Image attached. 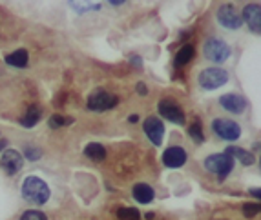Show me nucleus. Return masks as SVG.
<instances>
[{"instance_id": "nucleus-1", "label": "nucleus", "mask_w": 261, "mask_h": 220, "mask_svg": "<svg viewBox=\"0 0 261 220\" xmlns=\"http://www.w3.org/2000/svg\"><path fill=\"white\" fill-rule=\"evenodd\" d=\"M22 197H24V200H28V202L42 206V204H46L49 199V187L42 178L28 177L26 180H24V184H22Z\"/></svg>"}, {"instance_id": "nucleus-2", "label": "nucleus", "mask_w": 261, "mask_h": 220, "mask_svg": "<svg viewBox=\"0 0 261 220\" xmlns=\"http://www.w3.org/2000/svg\"><path fill=\"white\" fill-rule=\"evenodd\" d=\"M203 166H205L206 171L214 173L219 180H225L234 169V159L230 155H226V153H214V155L206 156Z\"/></svg>"}, {"instance_id": "nucleus-3", "label": "nucleus", "mask_w": 261, "mask_h": 220, "mask_svg": "<svg viewBox=\"0 0 261 220\" xmlns=\"http://www.w3.org/2000/svg\"><path fill=\"white\" fill-rule=\"evenodd\" d=\"M203 53H205V58H208L214 64H223V62L228 60V56L232 55V49L223 39L212 37V39L206 40L205 46H203Z\"/></svg>"}, {"instance_id": "nucleus-4", "label": "nucleus", "mask_w": 261, "mask_h": 220, "mask_svg": "<svg viewBox=\"0 0 261 220\" xmlns=\"http://www.w3.org/2000/svg\"><path fill=\"white\" fill-rule=\"evenodd\" d=\"M197 82H199V86L203 89L214 91L228 82V71L221 68H206L199 73Z\"/></svg>"}, {"instance_id": "nucleus-5", "label": "nucleus", "mask_w": 261, "mask_h": 220, "mask_svg": "<svg viewBox=\"0 0 261 220\" xmlns=\"http://www.w3.org/2000/svg\"><path fill=\"white\" fill-rule=\"evenodd\" d=\"M216 20H218L219 26H223L225 29H230V31H238L243 26L241 13L232 4L219 6L218 11H216Z\"/></svg>"}, {"instance_id": "nucleus-6", "label": "nucleus", "mask_w": 261, "mask_h": 220, "mask_svg": "<svg viewBox=\"0 0 261 220\" xmlns=\"http://www.w3.org/2000/svg\"><path fill=\"white\" fill-rule=\"evenodd\" d=\"M212 131L223 140H238L241 137V125L230 118H214Z\"/></svg>"}, {"instance_id": "nucleus-7", "label": "nucleus", "mask_w": 261, "mask_h": 220, "mask_svg": "<svg viewBox=\"0 0 261 220\" xmlns=\"http://www.w3.org/2000/svg\"><path fill=\"white\" fill-rule=\"evenodd\" d=\"M119 104V99L115 95H110L108 91H95L88 97V109L90 111H108Z\"/></svg>"}, {"instance_id": "nucleus-8", "label": "nucleus", "mask_w": 261, "mask_h": 220, "mask_svg": "<svg viewBox=\"0 0 261 220\" xmlns=\"http://www.w3.org/2000/svg\"><path fill=\"white\" fill-rule=\"evenodd\" d=\"M157 109H159V113L163 115V118H166V120H170V122H174V124L185 125V122H187V117H185L183 108H181L179 104H175L174 100H170V99L161 100V102L157 104Z\"/></svg>"}, {"instance_id": "nucleus-9", "label": "nucleus", "mask_w": 261, "mask_h": 220, "mask_svg": "<svg viewBox=\"0 0 261 220\" xmlns=\"http://www.w3.org/2000/svg\"><path fill=\"white\" fill-rule=\"evenodd\" d=\"M144 135L150 138V142L153 146H161L163 144V137H165V124H163L161 118L157 117H148L143 124Z\"/></svg>"}, {"instance_id": "nucleus-10", "label": "nucleus", "mask_w": 261, "mask_h": 220, "mask_svg": "<svg viewBox=\"0 0 261 220\" xmlns=\"http://www.w3.org/2000/svg\"><path fill=\"white\" fill-rule=\"evenodd\" d=\"M241 18L247 24V27L252 33H261V6L259 4H247L243 8Z\"/></svg>"}, {"instance_id": "nucleus-11", "label": "nucleus", "mask_w": 261, "mask_h": 220, "mask_svg": "<svg viewBox=\"0 0 261 220\" xmlns=\"http://www.w3.org/2000/svg\"><path fill=\"white\" fill-rule=\"evenodd\" d=\"M219 106L228 113L241 115L247 109V99L243 95H238V93H226L219 99Z\"/></svg>"}, {"instance_id": "nucleus-12", "label": "nucleus", "mask_w": 261, "mask_h": 220, "mask_svg": "<svg viewBox=\"0 0 261 220\" xmlns=\"http://www.w3.org/2000/svg\"><path fill=\"white\" fill-rule=\"evenodd\" d=\"M0 166L6 169L8 175H15V173L20 171L22 166H24V156H22L17 149H8L6 153H2Z\"/></svg>"}, {"instance_id": "nucleus-13", "label": "nucleus", "mask_w": 261, "mask_h": 220, "mask_svg": "<svg viewBox=\"0 0 261 220\" xmlns=\"http://www.w3.org/2000/svg\"><path fill=\"white\" fill-rule=\"evenodd\" d=\"M185 162H187V151L183 147L172 146L163 153V164L166 168H181V166H185Z\"/></svg>"}, {"instance_id": "nucleus-14", "label": "nucleus", "mask_w": 261, "mask_h": 220, "mask_svg": "<svg viewBox=\"0 0 261 220\" xmlns=\"http://www.w3.org/2000/svg\"><path fill=\"white\" fill-rule=\"evenodd\" d=\"M132 195H134V199L139 204H150L153 199H155V191H153V187L148 186V184H144V182L135 184L134 190H132Z\"/></svg>"}, {"instance_id": "nucleus-15", "label": "nucleus", "mask_w": 261, "mask_h": 220, "mask_svg": "<svg viewBox=\"0 0 261 220\" xmlns=\"http://www.w3.org/2000/svg\"><path fill=\"white\" fill-rule=\"evenodd\" d=\"M226 155H230L232 159L240 160L243 166H252L254 162H256V159H254V155L250 151H247V149H241V147H236V146H230L226 147Z\"/></svg>"}, {"instance_id": "nucleus-16", "label": "nucleus", "mask_w": 261, "mask_h": 220, "mask_svg": "<svg viewBox=\"0 0 261 220\" xmlns=\"http://www.w3.org/2000/svg\"><path fill=\"white\" fill-rule=\"evenodd\" d=\"M84 156H88L90 160H95V162H100V160L106 159V149H105V146L92 142L84 147Z\"/></svg>"}, {"instance_id": "nucleus-17", "label": "nucleus", "mask_w": 261, "mask_h": 220, "mask_svg": "<svg viewBox=\"0 0 261 220\" xmlns=\"http://www.w3.org/2000/svg\"><path fill=\"white\" fill-rule=\"evenodd\" d=\"M40 117H42V113H40V108L39 106H31L30 109H28V113L24 115V117L20 118V124L24 125V128H33V125L37 124V122L40 120Z\"/></svg>"}, {"instance_id": "nucleus-18", "label": "nucleus", "mask_w": 261, "mask_h": 220, "mask_svg": "<svg viewBox=\"0 0 261 220\" xmlns=\"http://www.w3.org/2000/svg\"><path fill=\"white\" fill-rule=\"evenodd\" d=\"M6 62H8L9 66H15V68H26L28 66V51L26 49L13 51L11 55L6 56Z\"/></svg>"}, {"instance_id": "nucleus-19", "label": "nucleus", "mask_w": 261, "mask_h": 220, "mask_svg": "<svg viewBox=\"0 0 261 220\" xmlns=\"http://www.w3.org/2000/svg\"><path fill=\"white\" fill-rule=\"evenodd\" d=\"M194 55H196L194 46H183L177 51V55H175V66H187L188 62H192Z\"/></svg>"}, {"instance_id": "nucleus-20", "label": "nucleus", "mask_w": 261, "mask_h": 220, "mask_svg": "<svg viewBox=\"0 0 261 220\" xmlns=\"http://www.w3.org/2000/svg\"><path fill=\"white\" fill-rule=\"evenodd\" d=\"M117 216L121 220H139L141 213L135 207H121V209H117Z\"/></svg>"}, {"instance_id": "nucleus-21", "label": "nucleus", "mask_w": 261, "mask_h": 220, "mask_svg": "<svg viewBox=\"0 0 261 220\" xmlns=\"http://www.w3.org/2000/svg\"><path fill=\"white\" fill-rule=\"evenodd\" d=\"M48 124H49V128H53V130H59V128H64V125L73 124V118L62 117V115H53V117L49 118Z\"/></svg>"}, {"instance_id": "nucleus-22", "label": "nucleus", "mask_w": 261, "mask_h": 220, "mask_svg": "<svg viewBox=\"0 0 261 220\" xmlns=\"http://www.w3.org/2000/svg\"><path fill=\"white\" fill-rule=\"evenodd\" d=\"M70 6L77 13H86L90 9H99L100 2H70Z\"/></svg>"}, {"instance_id": "nucleus-23", "label": "nucleus", "mask_w": 261, "mask_h": 220, "mask_svg": "<svg viewBox=\"0 0 261 220\" xmlns=\"http://www.w3.org/2000/svg\"><path fill=\"white\" fill-rule=\"evenodd\" d=\"M188 135H190L194 140H196L197 144H201L203 140H205V137H203V128H201V124H199V120H196L194 124L188 128Z\"/></svg>"}, {"instance_id": "nucleus-24", "label": "nucleus", "mask_w": 261, "mask_h": 220, "mask_svg": "<svg viewBox=\"0 0 261 220\" xmlns=\"http://www.w3.org/2000/svg\"><path fill=\"white\" fill-rule=\"evenodd\" d=\"M20 220H48V218H46V215H44L42 211H37V209H30V211H26L24 215L20 216Z\"/></svg>"}, {"instance_id": "nucleus-25", "label": "nucleus", "mask_w": 261, "mask_h": 220, "mask_svg": "<svg viewBox=\"0 0 261 220\" xmlns=\"http://www.w3.org/2000/svg\"><path fill=\"white\" fill-rule=\"evenodd\" d=\"M256 213H261V204H245L243 206V215L245 216H254Z\"/></svg>"}, {"instance_id": "nucleus-26", "label": "nucleus", "mask_w": 261, "mask_h": 220, "mask_svg": "<svg viewBox=\"0 0 261 220\" xmlns=\"http://www.w3.org/2000/svg\"><path fill=\"white\" fill-rule=\"evenodd\" d=\"M26 156L30 160H39L40 156H42V151H40V149H37V147H28V149H26Z\"/></svg>"}, {"instance_id": "nucleus-27", "label": "nucleus", "mask_w": 261, "mask_h": 220, "mask_svg": "<svg viewBox=\"0 0 261 220\" xmlns=\"http://www.w3.org/2000/svg\"><path fill=\"white\" fill-rule=\"evenodd\" d=\"M137 93H139V95H146V93H148V89H146V86H144L143 82L137 84Z\"/></svg>"}, {"instance_id": "nucleus-28", "label": "nucleus", "mask_w": 261, "mask_h": 220, "mask_svg": "<svg viewBox=\"0 0 261 220\" xmlns=\"http://www.w3.org/2000/svg\"><path fill=\"white\" fill-rule=\"evenodd\" d=\"M250 195H252L254 199L261 200V190H250Z\"/></svg>"}, {"instance_id": "nucleus-29", "label": "nucleus", "mask_w": 261, "mask_h": 220, "mask_svg": "<svg viewBox=\"0 0 261 220\" xmlns=\"http://www.w3.org/2000/svg\"><path fill=\"white\" fill-rule=\"evenodd\" d=\"M132 64H135L137 68H141V64H143V62H141L139 56H132Z\"/></svg>"}, {"instance_id": "nucleus-30", "label": "nucleus", "mask_w": 261, "mask_h": 220, "mask_svg": "<svg viewBox=\"0 0 261 220\" xmlns=\"http://www.w3.org/2000/svg\"><path fill=\"white\" fill-rule=\"evenodd\" d=\"M128 120H130V122H137V120H139V117H137V115H132V117H128Z\"/></svg>"}, {"instance_id": "nucleus-31", "label": "nucleus", "mask_w": 261, "mask_h": 220, "mask_svg": "<svg viewBox=\"0 0 261 220\" xmlns=\"http://www.w3.org/2000/svg\"><path fill=\"white\" fill-rule=\"evenodd\" d=\"M110 4H112V6H122L124 2H122V0H119V2H117V0H113V2H110Z\"/></svg>"}, {"instance_id": "nucleus-32", "label": "nucleus", "mask_w": 261, "mask_h": 220, "mask_svg": "<svg viewBox=\"0 0 261 220\" xmlns=\"http://www.w3.org/2000/svg\"><path fill=\"white\" fill-rule=\"evenodd\" d=\"M6 144H8V142H6V140H2V142H0V151H2V149H4V147H6Z\"/></svg>"}, {"instance_id": "nucleus-33", "label": "nucleus", "mask_w": 261, "mask_h": 220, "mask_svg": "<svg viewBox=\"0 0 261 220\" xmlns=\"http://www.w3.org/2000/svg\"><path fill=\"white\" fill-rule=\"evenodd\" d=\"M144 216H146V218H148V220H152V218H153V213H146V215H144Z\"/></svg>"}, {"instance_id": "nucleus-34", "label": "nucleus", "mask_w": 261, "mask_h": 220, "mask_svg": "<svg viewBox=\"0 0 261 220\" xmlns=\"http://www.w3.org/2000/svg\"><path fill=\"white\" fill-rule=\"evenodd\" d=\"M259 168H261V156H259Z\"/></svg>"}]
</instances>
